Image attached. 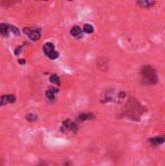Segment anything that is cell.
Returning a JSON list of instances; mask_svg holds the SVG:
<instances>
[{"instance_id":"cell-1","label":"cell","mask_w":165,"mask_h":166,"mask_svg":"<svg viewBox=\"0 0 165 166\" xmlns=\"http://www.w3.org/2000/svg\"><path fill=\"white\" fill-rule=\"evenodd\" d=\"M140 78H141L142 84L145 85H155L158 82V76L155 69L150 65H145L142 67L140 70Z\"/></svg>"},{"instance_id":"cell-3","label":"cell","mask_w":165,"mask_h":166,"mask_svg":"<svg viewBox=\"0 0 165 166\" xmlns=\"http://www.w3.org/2000/svg\"><path fill=\"white\" fill-rule=\"evenodd\" d=\"M23 33L26 34L29 39H31L32 41H37L40 39V37H41V33L35 29L23 28Z\"/></svg>"},{"instance_id":"cell-6","label":"cell","mask_w":165,"mask_h":166,"mask_svg":"<svg viewBox=\"0 0 165 166\" xmlns=\"http://www.w3.org/2000/svg\"><path fill=\"white\" fill-rule=\"evenodd\" d=\"M149 142L151 143L152 145L155 146H158V145H161L163 143H165V134L163 136H157V137H154V138H150L149 139Z\"/></svg>"},{"instance_id":"cell-10","label":"cell","mask_w":165,"mask_h":166,"mask_svg":"<svg viewBox=\"0 0 165 166\" xmlns=\"http://www.w3.org/2000/svg\"><path fill=\"white\" fill-rule=\"evenodd\" d=\"M93 119H95L94 115H93V114H90V113L80 115V116H79V118H78V120L81 121H87V120H93Z\"/></svg>"},{"instance_id":"cell-14","label":"cell","mask_w":165,"mask_h":166,"mask_svg":"<svg viewBox=\"0 0 165 166\" xmlns=\"http://www.w3.org/2000/svg\"><path fill=\"white\" fill-rule=\"evenodd\" d=\"M11 32H13L15 35H20V30L18 29L16 26H11Z\"/></svg>"},{"instance_id":"cell-15","label":"cell","mask_w":165,"mask_h":166,"mask_svg":"<svg viewBox=\"0 0 165 166\" xmlns=\"http://www.w3.org/2000/svg\"><path fill=\"white\" fill-rule=\"evenodd\" d=\"M19 63L20 64H26V60H24V59H19Z\"/></svg>"},{"instance_id":"cell-5","label":"cell","mask_w":165,"mask_h":166,"mask_svg":"<svg viewBox=\"0 0 165 166\" xmlns=\"http://www.w3.org/2000/svg\"><path fill=\"white\" fill-rule=\"evenodd\" d=\"M70 34L73 36V37H75V38H82V36H83V30L80 26H73L70 30Z\"/></svg>"},{"instance_id":"cell-9","label":"cell","mask_w":165,"mask_h":166,"mask_svg":"<svg viewBox=\"0 0 165 166\" xmlns=\"http://www.w3.org/2000/svg\"><path fill=\"white\" fill-rule=\"evenodd\" d=\"M56 92H57V89H53V88H51V89H49L46 91V96L50 100H53L54 99V96H56Z\"/></svg>"},{"instance_id":"cell-8","label":"cell","mask_w":165,"mask_h":166,"mask_svg":"<svg viewBox=\"0 0 165 166\" xmlns=\"http://www.w3.org/2000/svg\"><path fill=\"white\" fill-rule=\"evenodd\" d=\"M136 4L138 6H140L141 8L149 9V8L152 7V6L155 4V1H148V0H142V1H137Z\"/></svg>"},{"instance_id":"cell-13","label":"cell","mask_w":165,"mask_h":166,"mask_svg":"<svg viewBox=\"0 0 165 166\" xmlns=\"http://www.w3.org/2000/svg\"><path fill=\"white\" fill-rule=\"evenodd\" d=\"M26 120L28 121H37V116L36 115H33V114H28V115H26Z\"/></svg>"},{"instance_id":"cell-4","label":"cell","mask_w":165,"mask_h":166,"mask_svg":"<svg viewBox=\"0 0 165 166\" xmlns=\"http://www.w3.org/2000/svg\"><path fill=\"white\" fill-rule=\"evenodd\" d=\"M16 101V97L13 94H6L0 97V106L6 105L9 103H14Z\"/></svg>"},{"instance_id":"cell-11","label":"cell","mask_w":165,"mask_h":166,"mask_svg":"<svg viewBox=\"0 0 165 166\" xmlns=\"http://www.w3.org/2000/svg\"><path fill=\"white\" fill-rule=\"evenodd\" d=\"M50 82L52 84H56V85H60V79L57 75H56V74H53V75H52L50 77Z\"/></svg>"},{"instance_id":"cell-2","label":"cell","mask_w":165,"mask_h":166,"mask_svg":"<svg viewBox=\"0 0 165 166\" xmlns=\"http://www.w3.org/2000/svg\"><path fill=\"white\" fill-rule=\"evenodd\" d=\"M43 52H44V53L51 59H57L59 55V53L54 50V45L51 42H48L43 46Z\"/></svg>"},{"instance_id":"cell-7","label":"cell","mask_w":165,"mask_h":166,"mask_svg":"<svg viewBox=\"0 0 165 166\" xmlns=\"http://www.w3.org/2000/svg\"><path fill=\"white\" fill-rule=\"evenodd\" d=\"M11 32V26H9L8 23H0V34L2 36H7Z\"/></svg>"},{"instance_id":"cell-12","label":"cell","mask_w":165,"mask_h":166,"mask_svg":"<svg viewBox=\"0 0 165 166\" xmlns=\"http://www.w3.org/2000/svg\"><path fill=\"white\" fill-rule=\"evenodd\" d=\"M84 31L85 33H92L94 31V28L92 26H90V24H84Z\"/></svg>"}]
</instances>
